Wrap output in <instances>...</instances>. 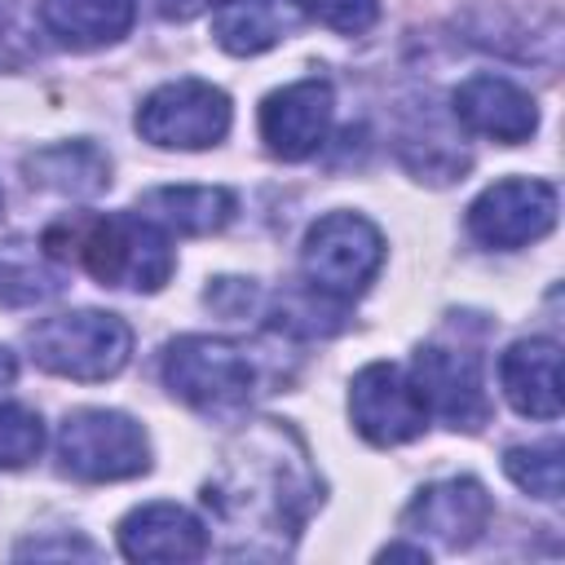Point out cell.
Returning a JSON list of instances; mask_svg holds the SVG:
<instances>
[{
  "mask_svg": "<svg viewBox=\"0 0 565 565\" xmlns=\"http://www.w3.org/2000/svg\"><path fill=\"white\" fill-rule=\"evenodd\" d=\"M44 450V424L35 411L18 402H0V468H26Z\"/></svg>",
  "mask_w": 565,
  "mask_h": 565,
  "instance_id": "cell-23",
  "label": "cell"
},
{
  "mask_svg": "<svg viewBox=\"0 0 565 565\" xmlns=\"http://www.w3.org/2000/svg\"><path fill=\"white\" fill-rule=\"evenodd\" d=\"M13 380H18V358H13V349L0 344V388H9Z\"/></svg>",
  "mask_w": 565,
  "mask_h": 565,
  "instance_id": "cell-28",
  "label": "cell"
},
{
  "mask_svg": "<svg viewBox=\"0 0 565 565\" xmlns=\"http://www.w3.org/2000/svg\"><path fill=\"white\" fill-rule=\"evenodd\" d=\"M0 212H4V194H0Z\"/></svg>",
  "mask_w": 565,
  "mask_h": 565,
  "instance_id": "cell-30",
  "label": "cell"
},
{
  "mask_svg": "<svg viewBox=\"0 0 565 565\" xmlns=\"http://www.w3.org/2000/svg\"><path fill=\"white\" fill-rule=\"evenodd\" d=\"M230 119V93L194 75L159 84L137 106V132L159 150H207L225 141Z\"/></svg>",
  "mask_w": 565,
  "mask_h": 565,
  "instance_id": "cell-7",
  "label": "cell"
},
{
  "mask_svg": "<svg viewBox=\"0 0 565 565\" xmlns=\"http://www.w3.org/2000/svg\"><path fill=\"white\" fill-rule=\"evenodd\" d=\"M384 265V234L358 212H327L309 225L300 243V274L305 287L349 305L371 287Z\"/></svg>",
  "mask_w": 565,
  "mask_h": 565,
  "instance_id": "cell-5",
  "label": "cell"
},
{
  "mask_svg": "<svg viewBox=\"0 0 565 565\" xmlns=\"http://www.w3.org/2000/svg\"><path fill=\"white\" fill-rule=\"evenodd\" d=\"M207 543V525L181 503H141L119 521V552L128 561H199Z\"/></svg>",
  "mask_w": 565,
  "mask_h": 565,
  "instance_id": "cell-14",
  "label": "cell"
},
{
  "mask_svg": "<svg viewBox=\"0 0 565 565\" xmlns=\"http://www.w3.org/2000/svg\"><path fill=\"white\" fill-rule=\"evenodd\" d=\"M40 247L53 260L75 256L102 287H128V291H159L177 269L168 230H159L141 212L66 216L49 225Z\"/></svg>",
  "mask_w": 565,
  "mask_h": 565,
  "instance_id": "cell-2",
  "label": "cell"
},
{
  "mask_svg": "<svg viewBox=\"0 0 565 565\" xmlns=\"http://www.w3.org/2000/svg\"><path fill=\"white\" fill-rule=\"evenodd\" d=\"M335 115V93L327 79H296L287 88H274L260 102V141L274 159L300 163L322 150L327 128Z\"/></svg>",
  "mask_w": 565,
  "mask_h": 565,
  "instance_id": "cell-11",
  "label": "cell"
},
{
  "mask_svg": "<svg viewBox=\"0 0 565 565\" xmlns=\"http://www.w3.org/2000/svg\"><path fill=\"white\" fill-rule=\"evenodd\" d=\"M203 300L225 313V318H243L256 305V282L252 278H212V287L203 291Z\"/></svg>",
  "mask_w": 565,
  "mask_h": 565,
  "instance_id": "cell-25",
  "label": "cell"
},
{
  "mask_svg": "<svg viewBox=\"0 0 565 565\" xmlns=\"http://www.w3.org/2000/svg\"><path fill=\"white\" fill-rule=\"evenodd\" d=\"M313 22L340 31V35H362L380 18V0H296Z\"/></svg>",
  "mask_w": 565,
  "mask_h": 565,
  "instance_id": "cell-24",
  "label": "cell"
},
{
  "mask_svg": "<svg viewBox=\"0 0 565 565\" xmlns=\"http://www.w3.org/2000/svg\"><path fill=\"white\" fill-rule=\"evenodd\" d=\"M154 4H159V13H163L168 22H190V18H199V13L225 9L230 0H154Z\"/></svg>",
  "mask_w": 565,
  "mask_h": 565,
  "instance_id": "cell-26",
  "label": "cell"
},
{
  "mask_svg": "<svg viewBox=\"0 0 565 565\" xmlns=\"http://www.w3.org/2000/svg\"><path fill=\"white\" fill-rule=\"evenodd\" d=\"M344 309L349 305H340V300H331V296H322L313 287H296V291H282V300H278L269 322L278 331H287V335L313 340V335H335L344 327Z\"/></svg>",
  "mask_w": 565,
  "mask_h": 565,
  "instance_id": "cell-21",
  "label": "cell"
},
{
  "mask_svg": "<svg viewBox=\"0 0 565 565\" xmlns=\"http://www.w3.org/2000/svg\"><path fill=\"white\" fill-rule=\"evenodd\" d=\"M132 18H137V0H44L40 4L44 31L75 53L124 40Z\"/></svg>",
  "mask_w": 565,
  "mask_h": 565,
  "instance_id": "cell-18",
  "label": "cell"
},
{
  "mask_svg": "<svg viewBox=\"0 0 565 565\" xmlns=\"http://www.w3.org/2000/svg\"><path fill=\"white\" fill-rule=\"evenodd\" d=\"M287 31V18L278 13L274 0H230L212 26L216 44L234 57H252V53H265L269 44H278Z\"/></svg>",
  "mask_w": 565,
  "mask_h": 565,
  "instance_id": "cell-20",
  "label": "cell"
},
{
  "mask_svg": "<svg viewBox=\"0 0 565 565\" xmlns=\"http://www.w3.org/2000/svg\"><path fill=\"white\" fill-rule=\"evenodd\" d=\"M561 441H543V446H512L503 455V472L512 477L516 490L556 503L561 499Z\"/></svg>",
  "mask_w": 565,
  "mask_h": 565,
  "instance_id": "cell-22",
  "label": "cell"
},
{
  "mask_svg": "<svg viewBox=\"0 0 565 565\" xmlns=\"http://www.w3.org/2000/svg\"><path fill=\"white\" fill-rule=\"evenodd\" d=\"M62 274L49 265V252H35V243H4L0 247V305L4 309H31L53 296H62Z\"/></svg>",
  "mask_w": 565,
  "mask_h": 565,
  "instance_id": "cell-19",
  "label": "cell"
},
{
  "mask_svg": "<svg viewBox=\"0 0 565 565\" xmlns=\"http://www.w3.org/2000/svg\"><path fill=\"white\" fill-rule=\"evenodd\" d=\"M22 172L35 190H49L62 199H97L110 185V154L93 141H57L26 154Z\"/></svg>",
  "mask_w": 565,
  "mask_h": 565,
  "instance_id": "cell-17",
  "label": "cell"
},
{
  "mask_svg": "<svg viewBox=\"0 0 565 565\" xmlns=\"http://www.w3.org/2000/svg\"><path fill=\"white\" fill-rule=\"evenodd\" d=\"M450 110H455V119H459L463 132L490 137L499 146H521V141H530L539 132V106H534V97L521 84H512L503 75H490V71L468 75L455 88Z\"/></svg>",
  "mask_w": 565,
  "mask_h": 565,
  "instance_id": "cell-12",
  "label": "cell"
},
{
  "mask_svg": "<svg viewBox=\"0 0 565 565\" xmlns=\"http://www.w3.org/2000/svg\"><path fill=\"white\" fill-rule=\"evenodd\" d=\"M406 380L415 384L428 419L437 415L455 433H477L490 419L481 358L472 349H463V344H441V340L419 344L415 358H411V375Z\"/></svg>",
  "mask_w": 565,
  "mask_h": 565,
  "instance_id": "cell-8",
  "label": "cell"
},
{
  "mask_svg": "<svg viewBox=\"0 0 565 565\" xmlns=\"http://www.w3.org/2000/svg\"><path fill=\"white\" fill-rule=\"evenodd\" d=\"M57 463L75 481H128L150 468V441L132 415L79 406L57 428Z\"/></svg>",
  "mask_w": 565,
  "mask_h": 565,
  "instance_id": "cell-6",
  "label": "cell"
},
{
  "mask_svg": "<svg viewBox=\"0 0 565 565\" xmlns=\"http://www.w3.org/2000/svg\"><path fill=\"white\" fill-rule=\"evenodd\" d=\"M556 225V185L539 177H503L468 203V234L481 247L516 252Z\"/></svg>",
  "mask_w": 565,
  "mask_h": 565,
  "instance_id": "cell-9",
  "label": "cell"
},
{
  "mask_svg": "<svg viewBox=\"0 0 565 565\" xmlns=\"http://www.w3.org/2000/svg\"><path fill=\"white\" fill-rule=\"evenodd\" d=\"M494 503L477 477H446L428 481L402 512V525L415 534L437 539L441 547H468L486 534Z\"/></svg>",
  "mask_w": 565,
  "mask_h": 565,
  "instance_id": "cell-13",
  "label": "cell"
},
{
  "mask_svg": "<svg viewBox=\"0 0 565 565\" xmlns=\"http://www.w3.org/2000/svg\"><path fill=\"white\" fill-rule=\"evenodd\" d=\"M499 384L516 415L556 419L561 415V344L543 335L516 340L499 358Z\"/></svg>",
  "mask_w": 565,
  "mask_h": 565,
  "instance_id": "cell-15",
  "label": "cell"
},
{
  "mask_svg": "<svg viewBox=\"0 0 565 565\" xmlns=\"http://www.w3.org/2000/svg\"><path fill=\"white\" fill-rule=\"evenodd\" d=\"M137 212L146 221H154L159 230H177V234H216L234 221L238 199L225 185H154L137 199Z\"/></svg>",
  "mask_w": 565,
  "mask_h": 565,
  "instance_id": "cell-16",
  "label": "cell"
},
{
  "mask_svg": "<svg viewBox=\"0 0 565 565\" xmlns=\"http://www.w3.org/2000/svg\"><path fill=\"white\" fill-rule=\"evenodd\" d=\"M203 508L230 534L234 556H287L322 508V477L305 437L287 419L238 428L203 481Z\"/></svg>",
  "mask_w": 565,
  "mask_h": 565,
  "instance_id": "cell-1",
  "label": "cell"
},
{
  "mask_svg": "<svg viewBox=\"0 0 565 565\" xmlns=\"http://www.w3.org/2000/svg\"><path fill=\"white\" fill-rule=\"evenodd\" d=\"M380 561H428V552L424 547H384Z\"/></svg>",
  "mask_w": 565,
  "mask_h": 565,
  "instance_id": "cell-29",
  "label": "cell"
},
{
  "mask_svg": "<svg viewBox=\"0 0 565 565\" xmlns=\"http://www.w3.org/2000/svg\"><path fill=\"white\" fill-rule=\"evenodd\" d=\"M18 556H93V547L84 539H71V543H22Z\"/></svg>",
  "mask_w": 565,
  "mask_h": 565,
  "instance_id": "cell-27",
  "label": "cell"
},
{
  "mask_svg": "<svg viewBox=\"0 0 565 565\" xmlns=\"http://www.w3.org/2000/svg\"><path fill=\"white\" fill-rule=\"evenodd\" d=\"M26 344H31L35 366H44L49 375H62V380H79V384L110 380L132 358L128 322L119 313H102V309H71V313L40 318L26 331Z\"/></svg>",
  "mask_w": 565,
  "mask_h": 565,
  "instance_id": "cell-4",
  "label": "cell"
},
{
  "mask_svg": "<svg viewBox=\"0 0 565 565\" xmlns=\"http://www.w3.org/2000/svg\"><path fill=\"white\" fill-rule=\"evenodd\" d=\"M163 384L207 419H234L256 393V362L221 335H181L163 349Z\"/></svg>",
  "mask_w": 565,
  "mask_h": 565,
  "instance_id": "cell-3",
  "label": "cell"
},
{
  "mask_svg": "<svg viewBox=\"0 0 565 565\" xmlns=\"http://www.w3.org/2000/svg\"><path fill=\"white\" fill-rule=\"evenodd\" d=\"M349 415H353V428L380 450L406 446V441L424 437V428H428V411H424L415 384L393 362H366L353 375Z\"/></svg>",
  "mask_w": 565,
  "mask_h": 565,
  "instance_id": "cell-10",
  "label": "cell"
}]
</instances>
